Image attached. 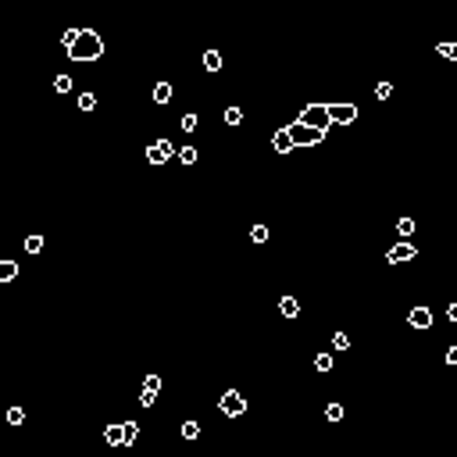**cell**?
Wrapping results in <instances>:
<instances>
[{
  "label": "cell",
  "instance_id": "9",
  "mask_svg": "<svg viewBox=\"0 0 457 457\" xmlns=\"http://www.w3.org/2000/svg\"><path fill=\"white\" fill-rule=\"evenodd\" d=\"M14 279H18V264L11 257H4L0 261V282H14Z\"/></svg>",
  "mask_w": 457,
  "mask_h": 457
},
{
  "label": "cell",
  "instance_id": "7",
  "mask_svg": "<svg viewBox=\"0 0 457 457\" xmlns=\"http://www.w3.org/2000/svg\"><path fill=\"white\" fill-rule=\"evenodd\" d=\"M414 257V246L404 239V243H396V246H389V254H386V261L389 264H404V261H411Z\"/></svg>",
  "mask_w": 457,
  "mask_h": 457
},
{
  "label": "cell",
  "instance_id": "26",
  "mask_svg": "<svg viewBox=\"0 0 457 457\" xmlns=\"http://www.w3.org/2000/svg\"><path fill=\"white\" fill-rule=\"evenodd\" d=\"M325 418H329V422H339V418H343V407H339V404H329V407H325Z\"/></svg>",
  "mask_w": 457,
  "mask_h": 457
},
{
  "label": "cell",
  "instance_id": "21",
  "mask_svg": "<svg viewBox=\"0 0 457 457\" xmlns=\"http://www.w3.org/2000/svg\"><path fill=\"white\" fill-rule=\"evenodd\" d=\"M182 436H186V440H197V436H200V425H197V422H182Z\"/></svg>",
  "mask_w": 457,
  "mask_h": 457
},
{
  "label": "cell",
  "instance_id": "29",
  "mask_svg": "<svg viewBox=\"0 0 457 457\" xmlns=\"http://www.w3.org/2000/svg\"><path fill=\"white\" fill-rule=\"evenodd\" d=\"M54 86H58V93H68V89H72V75H58Z\"/></svg>",
  "mask_w": 457,
  "mask_h": 457
},
{
  "label": "cell",
  "instance_id": "2",
  "mask_svg": "<svg viewBox=\"0 0 457 457\" xmlns=\"http://www.w3.org/2000/svg\"><path fill=\"white\" fill-rule=\"evenodd\" d=\"M286 132H290V140H293V147H314V143H321V129H311L304 122H293V125H286Z\"/></svg>",
  "mask_w": 457,
  "mask_h": 457
},
{
  "label": "cell",
  "instance_id": "20",
  "mask_svg": "<svg viewBox=\"0 0 457 457\" xmlns=\"http://www.w3.org/2000/svg\"><path fill=\"white\" fill-rule=\"evenodd\" d=\"M314 368H318V372H329V368H332V354H318V357H314Z\"/></svg>",
  "mask_w": 457,
  "mask_h": 457
},
{
  "label": "cell",
  "instance_id": "25",
  "mask_svg": "<svg viewBox=\"0 0 457 457\" xmlns=\"http://www.w3.org/2000/svg\"><path fill=\"white\" fill-rule=\"evenodd\" d=\"M79 107H82V111H93V107H97V97H93V93H82V97H79Z\"/></svg>",
  "mask_w": 457,
  "mask_h": 457
},
{
  "label": "cell",
  "instance_id": "28",
  "mask_svg": "<svg viewBox=\"0 0 457 457\" xmlns=\"http://www.w3.org/2000/svg\"><path fill=\"white\" fill-rule=\"evenodd\" d=\"M75 36H79V29H65V32H61V47L68 50V47L75 43Z\"/></svg>",
  "mask_w": 457,
  "mask_h": 457
},
{
  "label": "cell",
  "instance_id": "8",
  "mask_svg": "<svg viewBox=\"0 0 457 457\" xmlns=\"http://www.w3.org/2000/svg\"><path fill=\"white\" fill-rule=\"evenodd\" d=\"M407 321H411L414 329H432V311H429V307H414V311L407 314Z\"/></svg>",
  "mask_w": 457,
  "mask_h": 457
},
{
  "label": "cell",
  "instance_id": "1",
  "mask_svg": "<svg viewBox=\"0 0 457 457\" xmlns=\"http://www.w3.org/2000/svg\"><path fill=\"white\" fill-rule=\"evenodd\" d=\"M100 54H104V40H100L93 29H79L75 43L68 47V58H72V61H97Z\"/></svg>",
  "mask_w": 457,
  "mask_h": 457
},
{
  "label": "cell",
  "instance_id": "24",
  "mask_svg": "<svg viewBox=\"0 0 457 457\" xmlns=\"http://www.w3.org/2000/svg\"><path fill=\"white\" fill-rule=\"evenodd\" d=\"M400 236H404V239H407V236H414V218H400Z\"/></svg>",
  "mask_w": 457,
  "mask_h": 457
},
{
  "label": "cell",
  "instance_id": "32",
  "mask_svg": "<svg viewBox=\"0 0 457 457\" xmlns=\"http://www.w3.org/2000/svg\"><path fill=\"white\" fill-rule=\"evenodd\" d=\"M197 129V115H182V132H193Z\"/></svg>",
  "mask_w": 457,
  "mask_h": 457
},
{
  "label": "cell",
  "instance_id": "23",
  "mask_svg": "<svg viewBox=\"0 0 457 457\" xmlns=\"http://www.w3.org/2000/svg\"><path fill=\"white\" fill-rule=\"evenodd\" d=\"M250 239H254V243H264V239H268V225H254L250 228Z\"/></svg>",
  "mask_w": 457,
  "mask_h": 457
},
{
  "label": "cell",
  "instance_id": "17",
  "mask_svg": "<svg viewBox=\"0 0 457 457\" xmlns=\"http://www.w3.org/2000/svg\"><path fill=\"white\" fill-rule=\"evenodd\" d=\"M157 389H161V375H147L143 379V393H154L157 396Z\"/></svg>",
  "mask_w": 457,
  "mask_h": 457
},
{
  "label": "cell",
  "instance_id": "30",
  "mask_svg": "<svg viewBox=\"0 0 457 457\" xmlns=\"http://www.w3.org/2000/svg\"><path fill=\"white\" fill-rule=\"evenodd\" d=\"M332 347H336V350H347V347H350L347 332H336V336H332Z\"/></svg>",
  "mask_w": 457,
  "mask_h": 457
},
{
  "label": "cell",
  "instance_id": "34",
  "mask_svg": "<svg viewBox=\"0 0 457 457\" xmlns=\"http://www.w3.org/2000/svg\"><path fill=\"white\" fill-rule=\"evenodd\" d=\"M447 318H450V321L457 325V304H450V307H447Z\"/></svg>",
  "mask_w": 457,
  "mask_h": 457
},
{
  "label": "cell",
  "instance_id": "6",
  "mask_svg": "<svg viewBox=\"0 0 457 457\" xmlns=\"http://www.w3.org/2000/svg\"><path fill=\"white\" fill-rule=\"evenodd\" d=\"M168 157H172V143H168V140H157V143L147 147V161H150V164H164Z\"/></svg>",
  "mask_w": 457,
  "mask_h": 457
},
{
  "label": "cell",
  "instance_id": "31",
  "mask_svg": "<svg viewBox=\"0 0 457 457\" xmlns=\"http://www.w3.org/2000/svg\"><path fill=\"white\" fill-rule=\"evenodd\" d=\"M389 93H393V82H379V86H375V97H379V100H386Z\"/></svg>",
  "mask_w": 457,
  "mask_h": 457
},
{
  "label": "cell",
  "instance_id": "27",
  "mask_svg": "<svg viewBox=\"0 0 457 457\" xmlns=\"http://www.w3.org/2000/svg\"><path fill=\"white\" fill-rule=\"evenodd\" d=\"M7 422H11V425H22V422H25V411H22V407H11V411H7Z\"/></svg>",
  "mask_w": 457,
  "mask_h": 457
},
{
  "label": "cell",
  "instance_id": "33",
  "mask_svg": "<svg viewBox=\"0 0 457 457\" xmlns=\"http://www.w3.org/2000/svg\"><path fill=\"white\" fill-rule=\"evenodd\" d=\"M447 365H457V347H450V350H447Z\"/></svg>",
  "mask_w": 457,
  "mask_h": 457
},
{
  "label": "cell",
  "instance_id": "4",
  "mask_svg": "<svg viewBox=\"0 0 457 457\" xmlns=\"http://www.w3.org/2000/svg\"><path fill=\"white\" fill-rule=\"evenodd\" d=\"M218 407H222V414H228V418H239V414L246 411V400H243V396H239L236 389H228L225 396L218 400Z\"/></svg>",
  "mask_w": 457,
  "mask_h": 457
},
{
  "label": "cell",
  "instance_id": "14",
  "mask_svg": "<svg viewBox=\"0 0 457 457\" xmlns=\"http://www.w3.org/2000/svg\"><path fill=\"white\" fill-rule=\"evenodd\" d=\"M204 68H207V72H218V68H222V54H218V50H207V54H204Z\"/></svg>",
  "mask_w": 457,
  "mask_h": 457
},
{
  "label": "cell",
  "instance_id": "13",
  "mask_svg": "<svg viewBox=\"0 0 457 457\" xmlns=\"http://www.w3.org/2000/svg\"><path fill=\"white\" fill-rule=\"evenodd\" d=\"M168 100H172V86L168 82H157L154 86V104H168Z\"/></svg>",
  "mask_w": 457,
  "mask_h": 457
},
{
  "label": "cell",
  "instance_id": "11",
  "mask_svg": "<svg viewBox=\"0 0 457 457\" xmlns=\"http://www.w3.org/2000/svg\"><path fill=\"white\" fill-rule=\"evenodd\" d=\"M104 440H107L111 447H122V443H125V432H122V425H107V429H104Z\"/></svg>",
  "mask_w": 457,
  "mask_h": 457
},
{
  "label": "cell",
  "instance_id": "12",
  "mask_svg": "<svg viewBox=\"0 0 457 457\" xmlns=\"http://www.w3.org/2000/svg\"><path fill=\"white\" fill-rule=\"evenodd\" d=\"M272 147H275L279 154L293 150V140H290V132H286V129H279V132H275V140H272Z\"/></svg>",
  "mask_w": 457,
  "mask_h": 457
},
{
  "label": "cell",
  "instance_id": "19",
  "mask_svg": "<svg viewBox=\"0 0 457 457\" xmlns=\"http://www.w3.org/2000/svg\"><path fill=\"white\" fill-rule=\"evenodd\" d=\"M436 54H443V58L457 61V43H440V47H436Z\"/></svg>",
  "mask_w": 457,
  "mask_h": 457
},
{
  "label": "cell",
  "instance_id": "22",
  "mask_svg": "<svg viewBox=\"0 0 457 457\" xmlns=\"http://www.w3.org/2000/svg\"><path fill=\"white\" fill-rule=\"evenodd\" d=\"M225 122L228 125H239V122H243V111H239V107H225Z\"/></svg>",
  "mask_w": 457,
  "mask_h": 457
},
{
  "label": "cell",
  "instance_id": "15",
  "mask_svg": "<svg viewBox=\"0 0 457 457\" xmlns=\"http://www.w3.org/2000/svg\"><path fill=\"white\" fill-rule=\"evenodd\" d=\"M25 250H29V254H40V250H43V236H36V232L25 236Z\"/></svg>",
  "mask_w": 457,
  "mask_h": 457
},
{
  "label": "cell",
  "instance_id": "16",
  "mask_svg": "<svg viewBox=\"0 0 457 457\" xmlns=\"http://www.w3.org/2000/svg\"><path fill=\"white\" fill-rule=\"evenodd\" d=\"M136 429H140L136 422H122V432H125V443H122V447H129V443L136 440Z\"/></svg>",
  "mask_w": 457,
  "mask_h": 457
},
{
  "label": "cell",
  "instance_id": "5",
  "mask_svg": "<svg viewBox=\"0 0 457 457\" xmlns=\"http://www.w3.org/2000/svg\"><path fill=\"white\" fill-rule=\"evenodd\" d=\"M329 118L339 122V125H350V122L357 118V107H354V104H329Z\"/></svg>",
  "mask_w": 457,
  "mask_h": 457
},
{
  "label": "cell",
  "instance_id": "18",
  "mask_svg": "<svg viewBox=\"0 0 457 457\" xmlns=\"http://www.w3.org/2000/svg\"><path fill=\"white\" fill-rule=\"evenodd\" d=\"M179 161L182 164H197V147H182L179 150Z\"/></svg>",
  "mask_w": 457,
  "mask_h": 457
},
{
  "label": "cell",
  "instance_id": "10",
  "mask_svg": "<svg viewBox=\"0 0 457 457\" xmlns=\"http://www.w3.org/2000/svg\"><path fill=\"white\" fill-rule=\"evenodd\" d=\"M279 311H282L286 318H297V314H300V300H297V297H282V300H279Z\"/></svg>",
  "mask_w": 457,
  "mask_h": 457
},
{
  "label": "cell",
  "instance_id": "3",
  "mask_svg": "<svg viewBox=\"0 0 457 457\" xmlns=\"http://www.w3.org/2000/svg\"><path fill=\"white\" fill-rule=\"evenodd\" d=\"M300 122L304 125H311V129H329L332 125V118H329V104H307L304 107V115H300Z\"/></svg>",
  "mask_w": 457,
  "mask_h": 457
}]
</instances>
